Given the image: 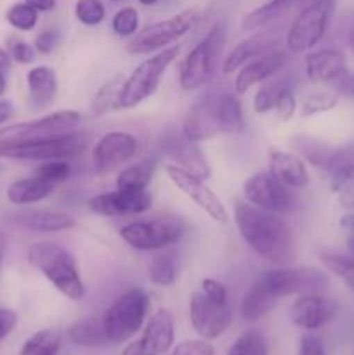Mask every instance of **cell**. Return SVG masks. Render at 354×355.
Listing matches in <instances>:
<instances>
[{
    "instance_id": "1",
    "label": "cell",
    "mask_w": 354,
    "mask_h": 355,
    "mask_svg": "<svg viewBox=\"0 0 354 355\" xmlns=\"http://www.w3.org/2000/svg\"><path fill=\"white\" fill-rule=\"evenodd\" d=\"M235 222L243 241L262 259L287 266L294 260V234L283 218L246 201H236Z\"/></svg>"
},
{
    "instance_id": "2",
    "label": "cell",
    "mask_w": 354,
    "mask_h": 355,
    "mask_svg": "<svg viewBox=\"0 0 354 355\" xmlns=\"http://www.w3.org/2000/svg\"><path fill=\"white\" fill-rule=\"evenodd\" d=\"M26 259L30 266L40 270L59 293L69 300H80L85 295V286L80 277L75 259L58 243L38 241L28 248Z\"/></svg>"
},
{
    "instance_id": "3",
    "label": "cell",
    "mask_w": 354,
    "mask_h": 355,
    "mask_svg": "<svg viewBox=\"0 0 354 355\" xmlns=\"http://www.w3.org/2000/svg\"><path fill=\"white\" fill-rule=\"evenodd\" d=\"M226 26L217 23L208 30L203 40L187 54L180 66L179 83L184 90H196L207 85L219 69V61L226 45Z\"/></svg>"
},
{
    "instance_id": "4",
    "label": "cell",
    "mask_w": 354,
    "mask_h": 355,
    "mask_svg": "<svg viewBox=\"0 0 354 355\" xmlns=\"http://www.w3.org/2000/svg\"><path fill=\"white\" fill-rule=\"evenodd\" d=\"M87 148V135L82 132L33 139L23 142H0V158L26 159V162H49L65 159L80 155Z\"/></svg>"
},
{
    "instance_id": "5",
    "label": "cell",
    "mask_w": 354,
    "mask_h": 355,
    "mask_svg": "<svg viewBox=\"0 0 354 355\" xmlns=\"http://www.w3.org/2000/svg\"><path fill=\"white\" fill-rule=\"evenodd\" d=\"M149 311V297L141 288H130L121 293L104 312V329L110 343L130 340L144 324Z\"/></svg>"
},
{
    "instance_id": "6",
    "label": "cell",
    "mask_w": 354,
    "mask_h": 355,
    "mask_svg": "<svg viewBox=\"0 0 354 355\" xmlns=\"http://www.w3.org/2000/svg\"><path fill=\"white\" fill-rule=\"evenodd\" d=\"M179 45H174V47L163 49L162 52L142 61L130 73V76L125 78L124 87H121L120 110H130V107H135L142 101L148 99L149 96H153L155 90L158 89L165 69L179 55Z\"/></svg>"
},
{
    "instance_id": "7",
    "label": "cell",
    "mask_w": 354,
    "mask_h": 355,
    "mask_svg": "<svg viewBox=\"0 0 354 355\" xmlns=\"http://www.w3.org/2000/svg\"><path fill=\"white\" fill-rule=\"evenodd\" d=\"M184 222L177 217H155L146 220H134L120 229V236L128 246L141 252L169 248L183 238Z\"/></svg>"
},
{
    "instance_id": "8",
    "label": "cell",
    "mask_w": 354,
    "mask_h": 355,
    "mask_svg": "<svg viewBox=\"0 0 354 355\" xmlns=\"http://www.w3.org/2000/svg\"><path fill=\"white\" fill-rule=\"evenodd\" d=\"M257 283L266 288L273 297H290V295L323 293L328 286L325 274L312 267H276L264 270Z\"/></svg>"
},
{
    "instance_id": "9",
    "label": "cell",
    "mask_w": 354,
    "mask_h": 355,
    "mask_svg": "<svg viewBox=\"0 0 354 355\" xmlns=\"http://www.w3.org/2000/svg\"><path fill=\"white\" fill-rule=\"evenodd\" d=\"M333 0H311L304 9L298 12L292 23L287 35V49L294 54H302L321 42L328 30L330 17H332Z\"/></svg>"
},
{
    "instance_id": "10",
    "label": "cell",
    "mask_w": 354,
    "mask_h": 355,
    "mask_svg": "<svg viewBox=\"0 0 354 355\" xmlns=\"http://www.w3.org/2000/svg\"><path fill=\"white\" fill-rule=\"evenodd\" d=\"M196 10H184V12L176 14L169 19L158 21V23L142 28L141 31L132 35L125 49H127L128 54H149V52L160 51V49L167 47L183 35H186L196 24Z\"/></svg>"
},
{
    "instance_id": "11",
    "label": "cell",
    "mask_w": 354,
    "mask_h": 355,
    "mask_svg": "<svg viewBox=\"0 0 354 355\" xmlns=\"http://www.w3.org/2000/svg\"><path fill=\"white\" fill-rule=\"evenodd\" d=\"M245 200L260 210L287 215L297 210V198L271 172H257L243 184Z\"/></svg>"
},
{
    "instance_id": "12",
    "label": "cell",
    "mask_w": 354,
    "mask_h": 355,
    "mask_svg": "<svg viewBox=\"0 0 354 355\" xmlns=\"http://www.w3.org/2000/svg\"><path fill=\"white\" fill-rule=\"evenodd\" d=\"M189 319L194 331L203 340H215L224 335L233 322V309L229 298H215L196 291L189 302Z\"/></svg>"
},
{
    "instance_id": "13",
    "label": "cell",
    "mask_w": 354,
    "mask_h": 355,
    "mask_svg": "<svg viewBox=\"0 0 354 355\" xmlns=\"http://www.w3.org/2000/svg\"><path fill=\"white\" fill-rule=\"evenodd\" d=\"M80 120L82 116L76 111H56V113L38 118V120L2 127L0 128V142H23L68 134L78 127Z\"/></svg>"
},
{
    "instance_id": "14",
    "label": "cell",
    "mask_w": 354,
    "mask_h": 355,
    "mask_svg": "<svg viewBox=\"0 0 354 355\" xmlns=\"http://www.w3.org/2000/svg\"><path fill=\"white\" fill-rule=\"evenodd\" d=\"M224 89L212 87L200 94L183 121V134L191 141H208L221 134L219 121V99Z\"/></svg>"
},
{
    "instance_id": "15",
    "label": "cell",
    "mask_w": 354,
    "mask_h": 355,
    "mask_svg": "<svg viewBox=\"0 0 354 355\" xmlns=\"http://www.w3.org/2000/svg\"><path fill=\"white\" fill-rule=\"evenodd\" d=\"M165 172L169 179L186 194L189 200H193L205 214L210 215L219 224H228L229 214L226 210L224 203L219 200L217 194L203 182V179L186 172L177 165H167Z\"/></svg>"
},
{
    "instance_id": "16",
    "label": "cell",
    "mask_w": 354,
    "mask_h": 355,
    "mask_svg": "<svg viewBox=\"0 0 354 355\" xmlns=\"http://www.w3.org/2000/svg\"><path fill=\"white\" fill-rule=\"evenodd\" d=\"M174 343V318L167 309H158L149 318L141 338L130 342L121 355H163Z\"/></svg>"
},
{
    "instance_id": "17",
    "label": "cell",
    "mask_w": 354,
    "mask_h": 355,
    "mask_svg": "<svg viewBox=\"0 0 354 355\" xmlns=\"http://www.w3.org/2000/svg\"><path fill=\"white\" fill-rule=\"evenodd\" d=\"M137 153V141L128 132H108L97 141L92 151L94 170L108 173L132 159Z\"/></svg>"
},
{
    "instance_id": "18",
    "label": "cell",
    "mask_w": 354,
    "mask_h": 355,
    "mask_svg": "<svg viewBox=\"0 0 354 355\" xmlns=\"http://www.w3.org/2000/svg\"><path fill=\"white\" fill-rule=\"evenodd\" d=\"M305 75L311 82L321 83L335 90L349 75L347 59L342 51L337 49H319L305 55Z\"/></svg>"
},
{
    "instance_id": "19",
    "label": "cell",
    "mask_w": 354,
    "mask_h": 355,
    "mask_svg": "<svg viewBox=\"0 0 354 355\" xmlns=\"http://www.w3.org/2000/svg\"><path fill=\"white\" fill-rule=\"evenodd\" d=\"M151 208V194L148 191H113L97 194L89 200V210L104 217L144 214Z\"/></svg>"
},
{
    "instance_id": "20",
    "label": "cell",
    "mask_w": 354,
    "mask_h": 355,
    "mask_svg": "<svg viewBox=\"0 0 354 355\" xmlns=\"http://www.w3.org/2000/svg\"><path fill=\"white\" fill-rule=\"evenodd\" d=\"M162 149L167 156L174 162V165L180 166L186 172L207 180L212 175L207 158L198 146L196 141H191L180 132L167 134L162 141Z\"/></svg>"
},
{
    "instance_id": "21",
    "label": "cell",
    "mask_w": 354,
    "mask_h": 355,
    "mask_svg": "<svg viewBox=\"0 0 354 355\" xmlns=\"http://www.w3.org/2000/svg\"><path fill=\"white\" fill-rule=\"evenodd\" d=\"M335 304L321 293L298 295L290 307V319L297 328L314 331L328 324L335 318Z\"/></svg>"
},
{
    "instance_id": "22",
    "label": "cell",
    "mask_w": 354,
    "mask_h": 355,
    "mask_svg": "<svg viewBox=\"0 0 354 355\" xmlns=\"http://www.w3.org/2000/svg\"><path fill=\"white\" fill-rule=\"evenodd\" d=\"M285 62H287V52L280 49L245 62L235 78V92L245 94L257 83H264L267 78L276 75Z\"/></svg>"
},
{
    "instance_id": "23",
    "label": "cell",
    "mask_w": 354,
    "mask_h": 355,
    "mask_svg": "<svg viewBox=\"0 0 354 355\" xmlns=\"http://www.w3.org/2000/svg\"><path fill=\"white\" fill-rule=\"evenodd\" d=\"M281 44V37L274 31H260L246 40L239 42L224 59L222 71L233 73L235 69L242 68L245 62L259 58V55L267 54V52L278 51V45Z\"/></svg>"
},
{
    "instance_id": "24",
    "label": "cell",
    "mask_w": 354,
    "mask_h": 355,
    "mask_svg": "<svg viewBox=\"0 0 354 355\" xmlns=\"http://www.w3.org/2000/svg\"><path fill=\"white\" fill-rule=\"evenodd\" d=\"M269 172L290 189H304L309 184L304 159L281 149L269 151Z\"/></svg>"
},
{
    "instance_id": "25",
    "label": "cell",
    "mask_w": 354,
    "mask_h": 355,
    "mask_svg": "<svg viewBox=\"0 0 354 355\" xmlns=\"http://www.w3.org/2000/svg\"><path fill=\"white\" fill-rule=\"evenodd\" d=\"M292 146H294L295 151L305 162H309L312 166H316V168L323 170L326 173L335 166V163L339 162L344 153V149L335 148V146L328 144V142L321 141V139H316L312 135L305 134L295 135L292 139Z\"/></svg>"
},
{
    "instance_id": "26",
    "label": "cell",
    "mask_w": 354,
    "mask_h": 355,
    "mask_svg": "<svg viewBox=\"0 0 354 355\" xmlns=\"http://www.w3.org/2000/svg\"><path fill=\"white\" fill-rule=\"evenodd\" d=\"M28 103L31 110H44L58 94V76L49 66H35L26 75Z\"/></svg>"
},
{
    "instance_id": "27",
    "label": "cell",
    "mask_w": 354,
    "mask_h": 355,
    "mask_svg": "<svg viewBox=\"0 0 354 355\" xmlns=\"http://www.w3.org/2000/svg\"><path fill=\"white\" fill-rule=\"evenodd\" d=\"M12 222L19 227L37 232H58L75 227V218L56 210H28L14 215Z\"/></svg>"
},
{
    "instance_id": "28",
    "label": "cell",
    "mask_w": 354,
    "mask_h": 355,
    "mask_svg": "<svg viewBox=\"0 0 354 355\" xmlns=\"http://www.w3.org/2000/svg\"><path fill=\"white\" fill-rule=\"evenodd\" d=\"M56 184L42 179V177H26V179L14 180L7 187V198L14 205H30L38 203L54 193Z\"/></svg>"
},
{
    "instance_id": "29",
    "label": "cell",
    "mask_w": 354,
    "mask_h": 355,
    "mask_svg": "<svg viewBox=\"0 0 354 355\" xmlns=\"http://www.w3.org/2000/svg\"><path fill=\"white\" fill-rule=\"evenodd\" d=\"M69 342L78 347H89V349H99L110 343L104 329L103 315L99 318H87L82 321H76L68 329Z\"/></svg>"
},
{
    "instance_id": "30",
    "label": "cell",
    "mask_w": 354,
    "mask_h": 355,
    "mask_svg": "<svg viewBox=\"0 0 354 355\" xmlns=\"http://www.w3.org/2000/svg\"><path fill=\"white\" fill-rule=\"evenodd\" d=\"M278 304V298L273 297L266 288L260 286L259 283H253L250 286V290L246 291L245 297L242 300V307H239V312H242V318L245 319L246 322H257L264 318L266 314H269Z\"/></svg>"
},
{
    "instance_id": "31",
    "label": "cell",
    "mask_w": 354,
    "mask_h": 355,
    "mask_svg": "<svg viewBox=\"0 0 354 355\" xmlns=\"http://www.w3.org/2000/svg\"><path fill=\"white\" fill-rule=\"evenodd\" d=\"M302 2H307V0H269L267 3L246 14L245 19H243V28L245 30H259V28L267 26V24L280 19L281 16H285L292 7Z\"/></svg>"
},
{
    "instance_id": "32",
    "label": "cell",
    "mask_w": 354,
    "mask_h": 355,
    "mask_svg": "<svg viewBox=\"0 0 354 355\" xmlns=\"http://www.w3.org/2000/svg\"><path fill=\"white\" fill-rule=\"evenodd\" d=\"M219 121H221V134H242L245 130L242 103L236 92L222 90L219 99Z\"/></svg>"
},
{
    "instance_id": "33",
    "label": "cell",
    "mask_w": 354,
    "mask_h": 355,
    "mask_svg": "<svg viewBox=\"0 0 354 355\" xmlns=\"http://www.w3.org/2000/svg\"><path fill=\"white\" fill-rule=\"evenodd\" d=\"M156 159H144L137 165L127 166L117 177V189L120 191H146L153 179Z\"/></svg>"
},
{
    "instance_id": "34",
    "label": "cell",
    "mask_w": 354,
    "mask_h": 355,
    "mask_svg": "<svg viewBox=\"0 0 354 355\" xmlns=\"http://www.w3.org/2000/svg\"><path fill=\"white\" fill-rule=\"evenodd\" d=\"M148 277L156 286H172L177 279V252L174 248L160 250L148 267Z\"/></svg>"
},
{
    "instance_id": "35",
    "label": "cell",
    "mask_w": 354,
    "mask_h": 355,
    "mask_svg": "<svg viewBox=\"0 0 354 355\" xmlns=\"http://www.w3.org/2000/svg\"><path fill=\"white\" fill-rule=\"evenodd\" d=\"M124 82V76L118 75L115 76V78L108 80V82L97 90L96 97H94L92 101V114L103 116V114L111 113V111L120 110V97Z\"/></svg>"
},
{
    "instance_id": "36",
    "label": "cell",
    "mask_w": 354,
    "mask_h": 355,
    "mask_svg": "<svg viewBox=\"0 0 354 355\" xmlns=\"http://www.w3.org/2000/svg\"><path fill=\"white\" fill-rule=\"evenodd\" d=\"M61 340L58 329H40L23 343L19 355H58Z\"/></svg>"
},
{
    "instance_id": "37",
    "label": "cell",
    "mask_w": 354,
    "mask_h": 355,
    "mask_svg": "<svg viewBox=\"0 0 354 355\" xmlns=\"http://www.w3.org/2000/svg\"><path fill=\"white\" fill-rule=\"evenodd\" d=\"M285 89H292L290 76H280V78L273 80V82L264 83V85L257 90L255 97H253V111L259 114H264L267 113V111L274 110V103H276L278 96H280Z\"/></svg>"
},
{
    "instance_id": "38",
    "label": "cell",
    "mask_w": 354,
    "mask_h": 355,
    "mask_svg": "<svg viewBox=\"0 0 354 355\" xmlns=\"http://www.w3.org/2000/svg\"><path fill=\"white\" fill-rule=\"evenodd\" d=\"M266 336L255 328L245 329L229 347L228 355H267Z\"/></svg>"
},
{
    "instance_id": "39",
    "label": "cell",
    "mask_w": 354,
    "mask_h": 355,
    "mask_svg": "<svg viewBox=\"0 0 354 355\" xmlns=\"http://www.w3.org/2000/svg\"><path fill=\"white\" fill-rule=\"evenodd\" d=\"M319 260L323 266L344 281L347 288L354 293V255H339V253H321Z\"/></svg>"
},
{
    "instance_id": "40",
    "label": "cell",
    "mask_w": 354,
    "mask_h": 355,
    "mask_svg": "<svg viewBox=\"0 0 354 355\" xmlns=\"http://www.w3.org/2000/svg\"><path fill=\"white\" fill-rule=\"evenodd\" d=\"M339 101H340V96L335 92V90H323V92L311 94V96L305 97V101L302 103L301 116L309 118V116H314V114L326 113V111L335 110Z\"/></svg>"
},
{
    "instance_id": "41",
    "label": "cell",
    "mask_w": 354,
    "mask_h": 355,
    "mask_svg": "<svg viewBox=\"0 0 354 355\" xmlns=\"http://www.w3.org/2000/svg\"><path fill=\"white\" fill-rule=\"evenodd\" d=\"M6 19L7 23L12 28H16V30L31 31L37 26L38 10L26 2L14 3V6H10L9 9H7Z\"/></svg>"
},
{
    "instance_id": "42",
    "label": "cell",
    "mask_w": 354,
    "mask_h": 355,
    "mask_svg": "<svg viewBox=\"0 0 354 355\" xmlns=\"http://www.w3.org/2000/svg\"><path fill=\"white\" fill-rule=\"evenodd\" d=\"M330 184H332V189L340 191L347 184L354 182V156L353 153L344 149L342 156H340L339 162L335 163L332 170L328 172Z\"/></svg>"
},
{
    "instance_id": "43",
    "label": "cell",
    "mask_w": 354,
    "mask_h": 355,
    "mask_svg": "<svg viewBox=\"0 0 354 355\" xmlns=\"http://www.w3.org/2000/svg\"><path fill=\"white\" fill-rule=\"evenodd\" d=\"M76 19L85 26H96L106 16V10L101 0H78L75 6Z\"/></svg>"
},
{
    "instance_id": "44",
    "label": "cell",
    "mask_w": 354,
    "mask_h": 355,
    "mask_svg": "<svg viewBox=\"0 0 354 355\" xmlns=\"http://www.w3.org/2000/svg\"><path fill=\"white\" fill-rule=\"evenodd\" d=\"M113 31L118 37H132L137 33L139 28V14L134 7H121L113 17Z\"/></svg>"
},
{
    "instance_id": "45",
    "label": "cell",
    "mask_w": 354,
    "mask_h": 355,
    "mask_svg": "<svg viewBox=\"0 0 354 355\" xmlns=\"http://www.w3.org/2000/svg\"><path fill=\"white\" fill-rule=\"evenodd\" d=\"M35 175L42 177V179L49 180L52 184H61L65 182L69 177V165L62 159H49V162L42 163L37 170H35Z\"/></svg>"
},
{
    "instance_id": "46",
    "label": "cell",
    "mask_w": 354,
    "mask_h": 355,
    "mask_svg": "<svg viewBox=\"0 0 354 355\" xmlns=\"http://www.w3.org/2000/svg\"><path fill=\"white\" fill-rule=\"evenodd\" d=\"M7 51H9L12 61L19 62V64H31L35 59V47L17 37H10L7 40Z\"/></svg>"
},
{
    "instance_id": "47",
    "label": "cell",
    "mask_w": 354,
    "mask_h": 355,
    "mask_svg": "<svg viewBox=\"0 0 354 355\" xmlns=\"http://www.w3.org/2000/svg\"><path fill=\"white\" fill-rule=\"evenodd\" d=\"M295 110H297V99H295L292 89H285L283 92L278 96L276 103H274V111H276V116L281 121H288L294 116Z\"/></svg>"
},
{
    "instance_id": "48",
    "label": "cell",
    "mask_w": 354,
    "mask_h": 355,
    "mask_svg": "<svg viewBox=\"0 0 354 355\" xmlns=\"http://www.w3.org/2000/svg\"><path fill=\"white\" fill-rule=\"evenodd\" d=\"M172 355H215V349L208 340H187L172 350Z\"/></svg>"
},
{
    "instance_id": "49",
    "label": "cell",
    "mask_w": 354,
    "mask_h": 355,
    "mask_svg": "<svg viewBox=\"0 0 354 355\" xmlns=\"http://www.w3.org/2000/svg\"><path fill=\"white\" fill-rule=\"evenodd\" d=\"M58 31L54 30H44L42 33H38L37 37H35V51L40 52V54H51L52 49L56 47V44H58Z\"/></svg>"
},
{
    "instance_id": "50",
    "label": "cell",
    "mask_w": 354,
    "mask_h": 355,
    "mask_svg": "<svg viewBox=\"0 0 354 355\" xmlns=\"http://www.w3.org/2000/svg\"><path fill=\"white\" fill-rule=\"evenodd\" d=\"M17 326V315L9 309H0V342L6 340Z\"/></svg>"
},
{
    "instance_id": "51",
    "label": "cell",
    "mask_w": 354,
    "mask_h": 355,
    "mask_svg": "<svg viewBox=\"0 0 354 355\" xmlns=\"http://www.w3.org/2000/svg\"><path fill=\"white\" fill-rule=\"evenodd\" d=\"M297 355H326L325 347L316 336H302Z\"/></svg>"
},
{
    "instance_id": "52",
    "label": "cell",
    "mask_w": 354,
    "mask_h": 355,
    "mask_svg": "<svg viewBox=\"0 0 354 355\" xmlns=\"http://www.w3.org/2000/svg\"><path fill=\"white\" fill-rule=\"evenodd\" d=\"M337 194H339V203L347 210L354 211V182L344 186L342 189L337 191Z\"/></svg>"
},
{
    "instance_id": "53",
    "label": "cell",
    "mask_w": 354,
    "mask_h": 355,
    "mask_svg": "<svg viewBox=\"0 0 354 355\" xmlns=\"http://www.w3.org/2000/svg\"><path fill=\"white\" fill-rule=\"evenodd\" d=\"M337 94H339V96H346V97H351V99H354V73L349 71V75L346 76V80H344V82L340 83L339 89H337Z\"/></svg>"
},
{
    "instance_id": "54",
    "label": "cell",
    "mask_w": 354,
    "mask_h": 355,
    "mask_svg": "<svg viewBox=\"0 0 354 355\" xmlns=\"http://www.w3.org/2000/svg\"><path fill=\"white\" fill-rule=\"evenodd\" d=\"M24 2L35 7L38 12H47V10H52L56 7V0H24Z\"/></svg>"
},
{
    "instance_id": "55",
    "label": "cell",
    "mask_w": 354,
    "mask_h": 355,
    "mask_svg": "<svg viewBox=\"0 0 354 355\" xmlns=\"http://www.w3.org/2000/svg\"><path fill=\"white\" fill-rule=\"evenodd\" d=\"M14 114V107L9 101H0V125L9 121Z\"/></svg>"
},
{
    "instance_id": "56",
    "label": "cell",
    "mask_w": 354,
    "mask_h": 355,
    "mask_svg": "<svg viewBox=\"0 0 354 355\" xmlns=\"http://www.w3.org/2000/svg\"><path fill=\"white\" fill-rule=\"evenodd\" d=\"M12 68V58H10L9 51L3 47H0V71L7 73Z\"/></svg>"
},
{
    "instance_id": "57",
    "label": "cell",
    "mask_w": 354,
    "mask_h": 355,
    "mask_svg": "<svg viewBox=\"0 0 354 355\" xmlns=\"http://www.w3.org/2000/svg\"><path fill=\"white\" fill-rule=\"evenodd\" d=\"M340 225H342V227L346 229L351 236H354V211L344 215V217L340 218Z\"/></svg>"
},
{
    "instance_id": "58",
    "label": "cell",
    "mask_w": 354,
    "mask_h": 355,
    "mask_svg": "<svg viewBox=\"0 0 354 355\" xmlns=\"http://www.w3.org/2000/svg\"><path fill=\"white\" fill-rule=\"evenodd\" d=\"M347 45H349L351 54H353V58H354V26L351 28L349 35H347Z\"/></svg>"
},
{
    "instance_id": "59",
    "label": "cell",
    "mask_w": 354,
    "mask_h": 355,
    "mask_svg": "<svg viewBox=\"0 0 354 355\" xmlns=\"http://www.w3.org/2000/svg\"><path fill=\"white\" fill-rule=\"evenodd\" d=\"M7 89V80H6V73L0 71V96H2L3 92H6Z\"/></svg>"
},
{
    "instance_id": "60",
    "label": "cell",
    "mask_w": 354,
    "mask_h": 355,
    "mask_svg": "<svg viewBox=\"0 0 354 355\" xmlns=\"http://www.w3.org/2000/svg\"><path fill=\"white\" fill-rule=\"evenodd\" d=\"M3 252H6V236H3L2 232H0V263H2Z\"/></svg>"
},
{
    "instance_id": "61",
    "label": "cell",
    "mask_w": 354,
    "mask_h": 355,
    "mask_svg": "<svg viewBox=\"0 0 354 355\" xmlns=\"http://www.w3.org/2000/svg\"><path fill=\"white\" fill-rule=\"evenodd\" d=\"M139 2H141L142 6H153V3H156L158 0H139Z\"/></svg>"
},
{
    "instance_id": "62",
    "label": "cell",
    "mask_w": 354,
    "mask_h": 355,
    "mask_svg": "<svg viewBox=\"0 0 354 355\" xmlns=\"http://www.w3.org/2000/svg\"><path fill=\"white\" fill-rule=\"evenodd\" d=\"M108 2H110V3H113V6H120V3L127 2V0H108Z\"/></svg>"
},
{
    "instance_id": "63",
    "label": "cell",
    "mask_w": 354,
    "mask_h": 355,
    "mask_svg": "<svg viewBox=\"0 0 354 355\" xmlns=\"http://www.w3.org/2000/svg\"><path fill=\"white\" fill-rule=\"evenodd\" d=\"M0 170H2V166H0Z\"/></svg>"
}]
</instances>
